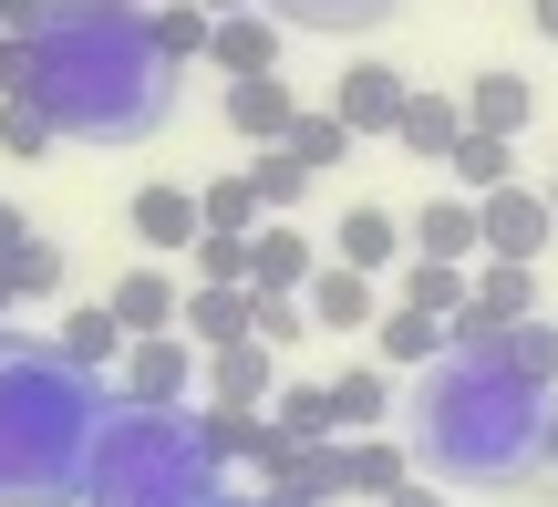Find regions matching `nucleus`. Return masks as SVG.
I'll return each mask as SVG.
<instances>
[{
	"label": "nucleus",
	"mask_w": 558,
	"mask_h": 507,
	"mask_svg": "<svg viewBox=\"0 0 558 507\" xmlns=\"http://www.w3.org/2000/svg\"><path fill=\"white\" fill-rule=\"evenodd\" d=\"M32 104L52 135H145L166 114V62L124 0H62L52 32H32Z\"/></svg>",
	"instance_id": "nucleus-1"
},
{
	"label": "nucleus",
	"mask_w": 558,
	"mask_h": 507,
	"mask_svg": "<svg viewBox=\"0 0 558 507\" xmlns=\"http://www.w3.org/2000/svg\"><path fill=\"white\" fill-rule=\"evenodd\" d=\"M83 446H94L83 373L11 331V342H0V497L62 507V497L83 487Z\"/></svg>",
	"instance_id": "nucleus-2"
},
{
	"label": "nucleus",
	"mask_w": 558,
	"mask_h": 507,
	"mask_svg": "<svg viewBox=\"0 0 558 507\" xmlns=\"http://www.w3.org/2000/svg\"><path fill=\"white\" fill-rule=\"evenodd\" d=\"M186 384H197V342H186V331H135V342H124V405L135 414L186 405Z\"/></svg>",
	"instance_id": "nucleus-3"
},
{
	"label": "nucleus",
	"mask_w": 558,
	"mask_h": 507,
	"mask_svg": "<svg viewBox=\"0 0 558 507\" xmlns=\"http://www.w3.org/2000/svg\"><path fill=\"white\" fill-rule=\"evenodd\" d=\"M548 228H558L548 186H518V177H507V186H486V197H476V239L497 249V259H538Z\"/></svg>",
	"instance_id": "nucleus-4"
},
{
	"label": "nucleus",
	"mask_w": 558,
	"mask_h": 507,
	"mask_svg": "<svg viewBox=\"0 0 558 507\" xmlns=\"http://www.w3.org/2000/svg\"><path fill=\"white\" fill-rule=\"evenodd\" d=\"M300 311H311V331H373L383 322V290H373V269L331 259V269L300 280Z\"/></svg>",
	"instance_id": "nucleus-5"
},
{
	"label": "nucleus",
	"mask_w": 558,
	"mask_h": 507,
	"mask_svg": "<svg viewBox=\"0 0 558 507\" xmlns=\"http://www.w3.org/2000/svg\"><path fill=\"white\" fill-rule=\"evenodd\" d=\"M207 62H218V73H279V21H269V0L207 21Z\"/></svg>",
	"instance_id": "nucleus-6"
},
{
	"label": "nucleus",
	"mask_w": 558,
	"mask_h": 507,
	"mask_svg": "<svg viewBox=\"0 0 558 507\" xmlns=\"http://www.w3.org/2000/svg\"><path fill=\"white\" fill-rule=\"evenodd\" d=\"M177 322H186V342H197V352L248 342V280H197V290L177 301Z\"/></svg>",
	"instance_id": "nucleus-7"
},
{
	"label": "nucleus",
	"mask_w": 558,
	"mask_h": 507,
	"mask_svg": "<svg viewBox=\"0 0 558 507\" xmlns=\"http://www.w3.org/2000/svg\"><path fill=\"white\" fill-rule=\"evenodd\" d=\"M290 114H300V94L279 73H228V124H239L248 145H279V135H290Z\"/></svg>",
	"instance_id": "nucleus-8"
},
{
	"label": "nucleus",
	"mask_w": 558,
	"mask_h": 507,
	"mask_svg": "<svg viewBox=\"0 0 558 507\" xmlns=\"http://www.w3.org/2000/svg\"><path fill=\"white\" fill-rule=\"evenodd\" d=\"M465 311H476V322H527V311H538V259H497V249H486V269L465 280Z\"/></svg>",
	"instance_id": "nucleus-9"
},
{
	"label": "nucleus",
	"mask_w": 558,
	"mask_h": 507,
	"mask_svg": "<svg viewBox=\"0 0 558 507\" xmlns=\"http://www.w3.org/2000/svg\"><path fill=\"white\" fill-rule=\"evenodd\" d=\"M393 104H403V73H393V62H352L341 94H331V114L352 124V135H393Z\"/></svg>",
	"instance_id": "nucleus-10"
},
{
	"label": "nucleus",
	"mask_w": 558,
	"mask_h": 507,
	"mask_svg": "<svg viewBox=\"0 0 558 507\" xmlns=\"http://www.w3.org/2000/svg\"><path fill=\"white\" fill-rule=\"evenodd\" d=\"M52 363H73V373H114V363H124V322H114L104 301L62 311V342H52Z\"/></svg>",
	"instance_id": "nucleus-11"
},
{
	"label": "nucleus",
	"mask_w": 558,
	"mask_h": 507,
	"mask_svg": "<svg viewBox=\"0 0 558 507\" xmlns=\"http://www.w3.org/2000/svg\"><path fill=\"white\" fill-rule=\"evenodd\" d=\"M465 135V104L456 94H414V83H403V104H393V145H414V156H435L445 166V145Z\"/></svg>",
	"instance_id": "nucleus-12"
},
{
	"label": "nucleus",
	"mask_w": 558,
	"mask_h": 507,
	"mask_svg": "<svg viewBox=\"0 0 558 507\" xmlns=\"http://www.w3.org/2000/svg\"><path fill=\"white\" fill-rule=\"evenodd\" d=\"M311 239H300V228L290 218H269V228H248V290H300V280H311Z\"/></svg>",
	"instance_id": "nucleus-13"
},
{
	"label": "nucleus",
	"mask_w": 558,
	"mask_h": 507,
	"mask_svg": "<svg viewBox=\"0 0 558 507\" xmlns=\"http://www.w3.org/2000/svg\"><path fill=\"white\" fill-rule=\"evenodd\" d=\"M104 311L124 322V342H135V331H177V280H166V269H124V280L104 290Z\"/></svg>",
	"instance_id": "nucleus-14"
},
{
	"label": "nucleus",
	"mask_w": 558,
	"mask_h": 507,
	"mask_svg": "<svg viewBox=\"0 0 558 507\" xmlns=\"http://www.w3.org/2000/svg\"><path fill=\"white\" fill-rule=\"evenodd\" d=\"M331 259H352V269H393V259H403V218H393V207H341Z\"/></svg>",
	"instance_id": "nucleus-15"
},
{
	"label": "nucleus",
	"mask_w": 558,
	"mask_h": 507,
	"mask_svg": "<svg viewBox=\"0 0 558 507\" xmlns=\"http://www.w3.org/2000/svg\"><path fill=\"white\" fill-rule=\"evenodd\" d=\"M331 414H341V435L393 425V373H383V363H341L331 373Z\"/></svg>",
	"instance_id": "nucleus-16"
},
{
	"label": "nucleus",
	"mask_w": 558,
	"mask_h": 507,
	"mask_svg": "<svg viewBox=\"0 0 558 507\" xmlns=\"http://www.w3.org/2000/svg\"><path fill=\"white\" fill-rule=\"evenodd\" d=\"M445 177H456L465 197H486V186H507V177H518V135H476V124H465V135L445 145Z\"/></svg>",
	"instance_id": "nucleus-17"
},
{
	"label": "nucleus",
	"mask_w": 558,
	"mask_h": 507,
	"mask_svg": "<svg viewBox=\"0 0 558 507\" xmlns=\"http://www.w3.org/2000/svg\"><path fill=\"white\" fill-rule=\"evenodd\" d=\"M527 114H538V94H527L518 73H476L465 83V124H476V135H527Z\"/></svg>",
	"instance_id": "nucleus-18"
},
{
	"label": "nucleus",
	"mask_w": 558,
	"mask_h": 507,
	"mask_svg": "<svg viewBox=\"0 0 558 507\" xmlns=\"http://www.w3.org/2000/svg\"><path fill=\"white\" fill-rule=\"evenodd\" d=\"M197 186H135V239L145 249H186V239H197Z\"/></svg>",
	"instance_id": "nucleus-19"
},
{
	"label": "nucleus",
	"mask_w": 558,
	"mask_h": 507,
	"mask_svg": "<svg viewBox=\"0 0 558 507\" xmlns=\"http://www.w3.org/2000/svg\"><path fill=\"white\" fill-rule=\"evenodd\" d=\"M383 363H445V322L435 311H414V301H383Z\"/></svg>",
	"instance_id": "nucleus-20"
},
{
	"label": "nucleus",
	"mask_w": 558,
	"mask_h": 507,
	"mask_svg": "<svg viewBox=\"0 0 558 507\" xmlns=\"http://www.w3.org/2000/svg\"><path fill=\"white\" fill-rule=\"evenodd\" d=\"M414 249H424V259H476V197H435V207H424V218H414Z\"/></svg>",
	"instance_id": "nucleus-21"
},
{
	"label": "nucleus",
	"mask_w": 558,
	"mask_h": 507,
	"mask_svg": "<svg viewBox=\"0 0 558 507\" xmlns=\"http://www.w3.org/2000/svg\"><path fill=\"white\" fill-rule=\"evenodd\" d=\"M207 394L218 405H259L269 394V342H218L207 352Z\"/></svg>",
	"instance_id": "nucleus-22"
},
{
	"label": "nucleus",
	"mask_w": 558,
	"mask_h": 507,
	"mask_svg": "<svg viewBox=\"0 0 558 507\" xmlns=\"http://www.w3.org/2000/svg\"><path fill=\"white\" fill-rule=\"evenodd\" d=\"M269 425L290 435V446H320V435H341V414H331V384H290V394H269Z\"/></svg>",
	"instance_id": "nucleus-23"
},
{
	"label": "nucleus",
	"mask_w": 558,
	"mask_h": 507,
	"mask_svg": "<svg viewBox=\"0 0 558 507\" xmlns=\"http://www.w3.org/2000/svg\"><path fill=\"white\" fill-rule=\"evenodd\" d=\"M207 21H218L207 0H166V11L145 21V41H156V62H197V52H207Z\"/></svg>",
	"instance_id": "nucleus-24"
},
{
	"label": "nucleus",
	"mask_w": 558,
	"mask_h": 507,
	"mask_svg": "<svg viewBox=\"0 0 558 507\" xmlns=\"http://www.w3.org/2000/svg\"><path fill=\"white\" fill-rule=\"evenodd\" d=\"M300 186H311V166H300L290 145H259V166H248V197H259V218H290Z\"/></svg>",
	"instance_id": "nucleus-25"
},
{
	"label": "nucleus",
	"mask_w": 558,
	"mask_h": 507,
	"mask_svg": "<svg viewBox=\"0 0 558 507\" xmlns=\"http://www.w3.org/2000/svg\"><path fill=\"white\" fill-rule=\"evenodd\" d=\"M403 301L435 311V322H456V311H465V259H424V249H414V269H403Z\"/></svg>",
	"instance_id": "nucleus-26"
},
{
	"label": "nucleus",
	"mask_w": 558,
	"mask_h": 507,
	"mask_svg": "<svg viewBox=\"0 0 558 507\" xmlns=\"http://www.w3.org/2000/svg\"><path fill=\"white\" fill-rule=\"evenodd\" d=\"M279 145H290V156L320 177V166H341V156H352V124H341V114H290V135H279Z\"/></svg>",
	"instance_id": "nucleus-27"
},
{
	"label": "nucleus",
	"mask_w": 558,
	"mask_h": 507,
	"mask_svg": "<svg viewBox=\"0 0 558 507\" xmlns=\"http://www.w3.org/2000/svg\"><path fill=\"white\" fill-rule=\"evenodd\" d=\"M186 269L197 280H248V228H197L186 239Z\"/></svg>",
	"instance_id": "nucleus-28"
},
{
	"label": "nucleus",
	"mask_w": 558,
	"mask_h": 507,
	"mask_svg": "<svg viewBox=\"0 0 558 507\" xmlns=\"http://www.w3.org/2000/svg\"><path fill=\"white\" fill-rule=\"evenodd\" d=\"M0 290H11V301H52V290H62V249L32 239L21 259H0Z\"/></svg>",
	"instance_id": "nucleus-29"
},
{
	"label": "nucleus",
	"mask_w": 558,
	"mask_h": 507,
	"mask_svg": "<svg viewBox=\"0 0 558 507\" xmlns=\"http://www.w3.org/2000/svg\"><path fill=\"white\" fill-rule=\"evenodd\" d=\"M41 145H52V114L32 94H0V156H41Z\"/></svg>",
	"instance_id": "nucleus-30"
},
{
	"label": "nucleus",
	"mask_w": 558,
	"mask_h": 507,
	"mask_svg": "<svg viewBox=\"0 0 558 507\" xmlns=\"http://www.w3.org/2000/svg\"><path fill=\"white\" fill-rule=\"evenodd\" d=\"M197 218H207V228H259V197H248V177L197 186Z\"/></svg>",
	"instance_id": "nucleus-31"
},
{
	"label": "nucleus",
	"mask_w": 558,
	"mask_h": 507,
	"mask_svg": "<svg viewBox=\"0 0 558 507\" xmlns=\"http://www.w3.org/2000/svg\"><path fill=\"white\" fill-rule=\"evenodd\" d=\"M52 11H62V0H0V32L32 41V32H52Z\"/></svg>",
	"instance_id": "nucleus-32"
},
{
	"label": "nucleus",
	"mask_w": 558,
	"mask_h": 507,
	"mask_svg": "<svg viewBox=\"0 0 558 507\" xmlns=\"http://www.w3.org/2000/svg\"><path fill=\"white\" fill-rule=\"evenodd\" d=\"M259 507H320V497L300 487V476H269V497H259Z\"/></svg>",
	"instance_id": "nucleus-33"
},
{
	"label": "nucleus",
	"mask_w": 558,
	"mask_h": 507,
	"mask_svg": "<svg viewBox=\"0 0 558 507\" xmlns=\"http://www.w3.org/2000/svg\"><path fill=\"white\" fill-rule=\"evenodd\" d=\"M383 507H445L435 487H414V476H403V487H383Z\"/></svg>",
	"instance_id": "nucleus-34"
},
{
	"label": "nucleus",
	"mask_w": 558,
	"mask_h": 507,
	"mask_svg": "<svg viewBox=\"0 0 558 507\" xmlns=\"http://www.w3.org/2000/svg\"><path fill=\"white\" fill-rule=\"evenodd\" d=\"M527 21H538V32L558 41V0H527Z\"/></svg>",
	"instance_id": "nucleus-35"
},
{
	"label": "nucleus",
	"mask_w": 558,
	"mask_h": 507,
	"mask_svg": "<svg viewBox=\"0 0 558 507\" xmlns=\"http://www.w3.org/2000/svg\"><path fill=\"white\" fill-rule=\"evenodd\" d=\"M538 446H548V467H558V425H538Z\"/></svg>",
	"instance_id": "nucleus-36"
},
{
	"label": "nucleus",
	"mask_w": 558,
	"mask_h": 507,
	"mask_svg": "<svg viewBox=\"0 0 558 507\" xmlns=\"http://www.w3.org/2000/svg\"><path fill=\"white\" fill-rule=\"evenodd\" d=\"M207 11H248V0H207Z\"/></svg>",
	"instance_id": "nucleus-37"
},
{
	"label": "nucleus",
	"mask_w": 558,
	"mask_h": 507,
	"mask_svg": "<svg viewBox=\"0 0 558 507\" xmlns=\"http://www.w3.org/2000/svg\"><path fill=\"white\" fill-rule=\"evenodd\" d=\"M548 207H558V177H548Z\"/></svg>",
	"instance_id": "nucleus-38"
},
{
	"label": "nucleus",
	"mask_w": 558,
	"mask_h": 507,
	"mask_svg": "<svg viewBox=\"0 0 558 507\" xmlns=\"http://www.w3.org/2000/svg\"><path fill=\"white\" fill-rule=\"evenodd\" d=\"M0 311H11V290H0Z\"/></svg>",
	"instance_id": "nucleus-39"
},
{
	"label": "nucleus",
	"mask_w": 558,
	"mask_h": 507,
	"mask_svg": "<svg viewBox=\"0 0 558 507\" xmlns=\"http://www.w3.org/2000/svg\"><path fill=\"white\" fill-rule=\"evenodd\" d=\"M0 342H11V331H0Z\"/></svg>",
	"instance_id": "nucleus-40"
}]
</instances>
